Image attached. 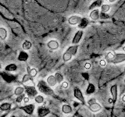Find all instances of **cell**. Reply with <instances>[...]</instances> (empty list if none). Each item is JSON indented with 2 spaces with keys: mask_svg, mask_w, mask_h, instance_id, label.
Here are the masks:
<instances>
[{
  "mask_svg": "<svg viewBox=\"0 0 125 117\" xmlns=\"http://www.w3.org/2000/svg\"><path fill=\"white\" fill-rule=\"evenodd\" d=\"M23 92H24V88L23 87H17L14 90V95L17 96L22 95V94H23Z\"/></svg>",
  "mask_w": 125,
  "mask_h": 117,
  "instance_id": "cell-22",
  "label": "cell"
},
{
  "mask_svg": "<svg viewBox=\"0 0 125 117\" xmlns=\"http://www.w3.org/2000/svg\"><path fill=\"white\" fill-rule=\"evenodd\" d=\"M50 113V110L45 107H39L38 108V116L39 117H45Z\"/></svg>",
  "mask_w": 125,
  "mask_h": 117,
  "instance_id": "cell-10",
  "label": "cell"
},
{
  "mask_svg": "<svg viewBox=\"0 0 125 117\" xmlns=\"http://www.w3.org/2000/svg\"><path fill=\"white\" fill-rule=\"evenodd\" d=\"M106 63H107L106 61L104 60V59H102V60L99 61V65H100L101 66H103V67H104V66H106Z\"/></svg>",
  "mask_w": 125,
  "mask_h": 117,
  "instance_id": "cell-29",
  "label": "cell"
},
{
  "mask_svg": "<svg viewBox=\"0 0 125 117\" xmlns=\"http://www.w3.org/2000/svg\"><path fill=\"white\" fill-rule=\"evenodd\" d=\"M109 102L110 103V104L113 103V99H111V98H109Z\"/></svg>",
  "mask_w": 125,
  "mask_h": 117,
  "instance_id": "cell-34",
  "label": "cell"
},
{
  "mask_svg": "<svg viewBox=\"0 0 125 117\" xmlns=\"http://www.w3.org/2000/svg\"><path fill=\"white\" fill-rule=\"evenodd\" d=\"M82 35H83V31L79 30L77 31V33L74 35V37L73 38V40H72V44L73 45H77L78 43L80 42L81 39L82 38Z\"/></svg>",
  "mask_w": 125,
  "mask_h": 117,
  "instance_id": "cell-11",
  "label": "cell"
},
{
  "mask_svg": "<svg viewBox=\"0 0 125 117\" xmlns=\"http://www.w3.org/2000/svg\"><path fill=\"white\" fill-rule=\"evenodd\" d=\"M68 86H69V84H68V83L66 81H62V88H67Z\"/></svg>",
  "mask_w": 125,
  "mask_h": 117,
  "instance_id": "cell-30",
  "label": "cell"
},
{
  "mask_svg": "<svg viewBox=\"0 0 125 117\" xmlns=\"http://www.w3.org/2000/svg\"><path fill=\"white\" fill-rule=\"evenodd\" d=\"M88 108L89 109L91 110L92 112H98L99 111L101 110V105L99 103H98L96 100L95 98H91L89 101H88Z\"/></svg>",
  "mask_w": 125,
  "mask_h": 117,
  "instance_id": "cell-3",
  "label": "cell"
},
{
  "mask_svg": "<svg viewBox=\"0 0 125 117\" xmlns=\"http://www.w3.org/2000/svg\"><path fill=\"white\" fill-rule=\"evenodd\" d=\"M25 92L26 94H27L29 98H34L35 96H37L38 94L36 89L34 88V86H27L25 88Z\"/></svg>",
  "mask_w": 125,
  "mask_h": 117,
  "instance_id": "cell-7",
  "label": "cell"
},
{
  "mask_svg": "<svg viewBox=\"0 0 125 117\" xmlns=\"http://www.w3.org/2000/svg\"><path fill=\"white\" fill-rule=\"evenodd\" d=\"M47 47L50 49V51L57 50L60 47V43L56 40H50L47 43Z\"/></svg>",
  "mask_w": 125,
  "mask_h": 117,
  "instance_id": "cell-8",
  "label": "cell"
},
{
  "mask_svg": "<svg viewBox=\"0 0 125 117\" xmlns=\"http://www.w3.org/2000/svg\"><path fill=\"white\" fill-rule=\"evenodd\" d=\"M124 72H125V69H124Z\"/></svg>",
  "mask_w": 125,
  "mask_h": 117,
  "instance_id": "cell-40",
  "label": "cell"
},
{
  "mask_svg": "<svg viewBox=\"0 0 125 117\" xmlns=\"http://www.w3.org/2000/svg\"><path fill=\"white\" fill-rule=\"evenodd\" d=\"M38 88L39 90V91L45 94V95H52L54 93L52 89L50 88V86L47 84V82L45 83V81L44 80H40L38 82Z\"/></svg>",
  "mask_w": 125,
  "mask_h": 117,
  "instance_id": "cell-2",
  "label": "cell"
},
{
  "mask_svg": "<svg viewBox=\"0 0 125 117\" xmlns=\"http://www.w3.org/2000/svg\"><path fill=\"white\" fill-rule=\"evenodd\" d=\"M121 99H122V101H124V102H125V95H124L122 96V98H121Z\"/></svg>",
  "mask_w": 125,
  "mask_h": 117,
  "instance_id": "cell-33",
  "label": "cell"
},
{
  "mask_svg": "<svg viewBox=\"0 0 125 117\" xmlns=\"http://www.w3.org/2000/svg\"><path fill=\"white\" fill-rule=\"evenodd\" d=\"M108 1L109 2H114L116 0H108Z\"/></svg>",
  "mask_w": 125,
  "mask_h": 117,
  "instance_id": "cell-35",
  "label": "cell"
},
{
  "mask_svg": "<svg viewBox=\"0 0 125 117\" xmlns=\"http://www.w3.org/2000/svg\"><path fill=\"white\" fill-rule=\"evenodd\" d=\"M110 10V6L108 5V4H103V6H101V10L103 13H107Z\"/></svg>",
  "mask_w": 125,
  "mask_h": 117,
  "instance_id": "cell-26",
  "label": "cell"
},
{
  "mask_svg": "<svg viewBox=\"0 0 125 117\" xmlns=\"http://www.w3.org/2000/svg\"><path fill=\"white\" fill-rule=\"evenodd\" d=\"M110 92L113 96V103H115L116 101V98H117V86H116V84H113L110 88Z\"/></svg>",
  "mask_w": 125,
  "mask_h": 117,
  "instance_id": "cell-13",
  "label": "cell"
},
{
  "mask_svg": "<svg viewBox=\"0 0 125 117\" xmlns=\"http://www.w3.org/2000/svg\"><path fill=\"white\" fill-rule=\"evenodd\" d=\"M29 101H30L29 97H24V98H23V102H24V103H27Z\"/></svg>",
  "mask_w": 125,
  "mask_h": 117,
  "instance_id": "cell-32",
  "label": "cell"
},
{
  "mask_svg": "<svg viewBox=\"0 0 125 117\" xmlns=\"http://www.w3.org/2000/svg\"><path fill=\"white\" fill-rule=\"evenodd\" d=\"M122 49H123V50L124 51V52H125V45H124V46L123 47V48H122Z\"/></svg>",
  "mask_w": 125,
  "mask_h": 117,
  "instance_id": "cell-36",
  "label": "cell"
},
{
  "mask_svg": "<svg viewBox=\"0 0 125 117\" xmlns=\"http://www.w3.org/2000/svg\"><path fill=\"white\" fill-rule=\"evenodd\" d=\"M89 17L91 19H92L93 20H97L99 19V11L98 9L93 10L89 14Z\"/></svg>",
  "mask_w": 125,
  "mask_h": 117,
  "instance_id": "cell-14",
  "label": "cell"
},
{
  "mask_svg": "<svg viewBox=\"0 0 125 117\" xmlns=\"http://www.w3.org/2000/svg\"><path fill=\"white\" fill-rule=\"evenodd\" d=\"M29 80H31V81H34L33 80V77H31V75H29L28 73L27 74H25L24 76L23 77V78H22V82L23 83H27V82H28Z\"/></svg>",
  "mask_w": 125,
  "mask_h": 117,
  "instance_id": "cell-24",
  "label": "cell"
},
{
  "mask_svg": "<svg viewBox=\"0 0 125 117\" xmlns=\"http://www.w3.org/2000/svg\"><path fill=\"white\" fill-rule=\"evenodd\" d=\"M1 67H2V66H1V63H0V69H1Z\"/></svg>",
  "mask_w": 125,
  "mask_h": 117,
  "instance_id": "cell-37",
  "label": "cell"
},
{
  "mask_svg": "<svg viewBox=\"0 0 125 117\" xmlns=\"http://www.w3.org/2000/svg\"><path fill=\"white\" fill-rule=\"evenodd\" d=\"M73 95H74V97H75L77 100H79L81 103H83V104L85 103L84 99V96H83V95H82L81 91L79 88H74V90H73Z\"/></svg>",
  "mask_w": 125,
  "mask_h": 117,
  "instance_id": "cell-9",
  "label": "cell"
},
{
  "mask_svg": "<svg viewBox=\"0 0 125 117\" xmlns=\"http://www.w3.org/2000/svg\"><path fill=\"white\" fill-rule=\"evenodd\" d=\"M46 82H47V84L50 86V87H54V86H56V84H57V81H56V77H55V75L49 76L48 77H47Z\"/></svg>",
  "mask_w": 125,
  "mask_h": 117,
  "instance_id": "cell-12",
  "label": "cell"
},
{
  "mask_svg": "<svg viewBox=\"0 0 125 117\" xmlns=\"http://www.w3.org/2000/svg\"><path fill=\"white\" fill-rule=\"evenodd\" d=\"M95 91V87H94V85L90 84L88 87V89H87V95H90V94L93 93Z\"/></svg>",
  "mask_w": 125,
  "mask_h": 117,
  "instance_id": "cell-27",
  "label": "cell"
},
{
  "mask_svg": "<svg viewBox=\"0 0 125 117\" xmlns=\"http://www.w3.org/2000/svg\"><path fill=\"white\" fill-rule=\"evenodd\" d=\"M11 117H16V116H11Z\"/></svg>",
  "mask_w": 125,
  "mask_h": 117,
  "instance_id": "cell-38",
  "label": "cell"
},
{
  "mask_svg": "<svg viewBox=\"0 0 125 117\" xmlns=\"http://www.w3.org/2000/svg\"><path fill=\"white\" fill-rule=\"evenodd\" d=\"M125 61V54L124 53H114V56H113V58L110 60H109L108 62H112V63L117 64V63H120V62H123Z\"/></svg>",
  "mask_w": 125,
  "mask_h": 117,
  "instance_id": "cell-4",
  "label": "cell"
},
{
  "mask_svg": "<svg viewBox=\"0 0 125 117\" xmlns=\"http://www.w3.org/2000/svg\"><path fill=\"white\" fill-rule=\"evenodd\" d=\"M62 112L64 114H70L72 112V108L69 105H63L62 106Z\"/></svg>",
  "mask_w": 125,
  "mask_h": 117,
  "instance_id": "cell-16",
  "label": "cell"
},
{
  "mask_svg": "<svg viewBox=\"0 0 125 117\" xmlns=\"http://www.w3.org/2000/svg\"><path fill=\"white\" fill-rule=\"evenodd\" d=\"M12 108V105L10 103H2L0 105V109L2 111H10Z\"/></svg>",
  "mask_w": 125,
  "mask_h": 117,
  "instance_id": "cell-18",
  "label": "cell"
},
{
  "mask_svg": "<svg viewBox=\"0 0 125 117\" xmlns=\"http://www.w3.org/2000/svg\"><path fill=\"white\" fill-rule=\"evenodd\" d=\"M124 82H125V80H124Z\"/></svg>",
  "mask_w": 125,
  "mask_h": 117,
  "instance_id": "cell-41",
  "label": "cell"
},
{
  "mask_svg": "<svg viewBox=\"0 0 125 117\" xmlns=\"http://www.w3.org/2000/svg\"><path fill=\"white\" fill-rule=\"evenodd\" d=\"M23 98H24V95H23V94H22V95L17 96V99H16V101H17V103H21V101L23 100Z\"/></svg>",
  "mask_w": 125,
  "mask_h": 117,
  "instance_id": "cell-28",
  "label": "cell"
},
{
  "mask_svg": "<svg viewBox=\"0 0 125 117\" xmlns=\"http://www.w3.org/2000/svg\"><path fill=\"white\" fill-rule=\"evenodd\" d=\"M5 69L6 71H10V72H13V71H16L17 69V66L16 64H9L8 66H6Z\"/></svg>",
  "mask_w": 125,
  "mask_h": 117,
  "instance_id": "cell-20",
  "label": "cell"
},
{
  "mask_svg": "<svg viewBox=\"0 0 125 117\" xmlns=\"http://www.w3.org/2000/svg\"><path fill=\"white\" fill-rule=\"evenodd\" d=\"M55 77H56L57 83H59V84H61L62 82L63 81V76H62V73L60 72L56 73V74H55Z\"/></svg>",
  "mask_w": 125,
  "mask_h": 117,
  "instance_id": "cell-21",
  "label": "cell"
},
{
  "mask_svg": "<svg viewBox=\"0 0 125 117\" xmlns=\"http://www.w3.org/2000/svg\"><path fill=\"white\" fill-rule=\"evenodd\" d=\"M27 58H28V54L24 52H21L18 56V60L20 61H27Z\"/></svg>",
  "mask_w": 125,
  "mask_h": 117,
  "instance_id": "cell-19",
  "label": "cell"
},
{
  "mask_svg": "<svg viewBox=\"0 0 125 117\" xmlns=\"http://www.w3.org/2000/svg\"><path fill=\"white\" fill-rule=\"evenodd\" d=\"M104 1H108V0H104Z\"/></svg>",
  "mask_w": 125,
  "mask_h": 117,
  "instance_id": "cell-39",
  "label": "cell"
},
{
  "mask_svg": "<svg viewBox=\"0 0 125 117\" xmlns=\"http://www.w3.org/2000/svg\"><path fill=\"white\" fill-rule=\"evenodd\" d=\"M82 18L79 16H77V15H73V16H71V17H70L68 18V23L69 24L72 25V26H75L78 23H80L81 21Z\"/></svg>",
  "mask_w": 125,
  "mask_h": 117,
  "instance_id": "cell-5",
  "label": "cell"
},
{
  "mask_svg": "<svg viewBox=\"0 0 125 117\" xmlns=\"http://www.w3.org/2000/svg\"><path fill=\"white\" fill-rule=\"evenodd\" d=\"M27 72H28V74L29 75H31L32 77H35L37 75V73H38V70L36 69H31L29 66H27Z\"/></svg>",
  "mask_w": 125,
  "mask_h": 117,
  "instance_id": "cell-23",
  "label": "cell"
},
{
  "mask_svg": "<svg viewBox=\"0 0 125 117\" xmlns=\"http://www.w3.org/2000/svg\"><path fill=\"white\" fill-rule=\"evenodd\" d=\"M31 47H32V44H31V42L28 40H25L23 41V45H22V48L23 49H24L26 51L27 50H30L31 49Z\"/></svg>",
  "mask_w": 125,
  "mask_h": 117,
  "instance_id": "cell-17",
  "label": "cell"
},
{
  "mask_svg": "<svg viewBox=\"0 0 125 117\" xmlns=\"http://www.w3.org/2000/svg\"><path fill=\"white\" fill-rule=\"evenodd\" d=\"M34 101L38 104H42L44 102V97L42 95H37L34 98Z\"/></svg>",
  "mask_w": 125,
  "mask_h": 117,
  "instance_id": "cell-25",
  "label": "cell"
},
{
  "mask_svg": "<svg viewBox=\"0 0 125 117\" xmlns=\"http://www.w3.org/2000/svg\"><path fill=\"white\" fill-rule=\"evenodd\" d=\"M7 30L5 27H0V39L2 41H5L7 38Z\"/></svg>",
  "mask_w": 125,
  "mask_h": 117,
  "instance_id": "cell-15",
  "label": "cell"
},
{
  "mask_svg": "<svg viewBox=\"0 0 125 117\" xmlns=\"http://www.w3.org/2000/svg\"><path fill=\"white\" fill-rule=\"evenodd\" d=\"M20 108H21V110H23L24 112H26L27 114L31 115V114H33V112L34 111L35 106H34V104H29V105H24V106L20 107Z\"/></svg>",
  "mask_w": 125,
  "mask_h": 117,
  "instance_id": "cell-6",
  "label": "cell"
},
{
  "mask_svg": "<svg viewBox=\"0 0 125 117\" xmlns=\"http://www.w3.org/2000/svg\"><path fill=\"white\" fill-rule=\"evenodd\" d=\"M77 49H78V45H73L72 46L69 47L64 52L63 56H62V59H63V61L65 62L70 61L74 55L77 53Z\"/></svg>",
  "mask_w": 125,
  "mask_h": 117,
  "instance_id": "cell-1",
  "label": "cell"
},
{
  "mask_svg": "<svg viewBox=\"0 0 125 117\" xmlns=\"http://www.w3.org/2000/svg\"><path fill=\"white\" fill-rule=\"evenodd\" d=\"M91 67H92L91 63H90V62H86L85 65H84V68L86 69H91Z\"/></svg>",
  "mask_w": 125,
  "mask_h": 117,
  "instance_id": "cell-31",
  "label": "cell"
}]
</instances>
